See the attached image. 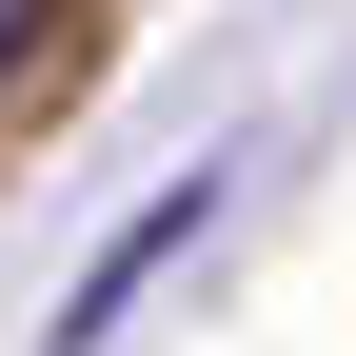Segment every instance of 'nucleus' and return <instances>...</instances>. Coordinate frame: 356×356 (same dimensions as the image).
Here are the masks:
<instances>
[{
	"instance_id": "obj_1",
	"label": "nucleus",
	"mask_w": 356,
	"mask_h": 356,
	"mask_svg": "<svg viewBox=\"0 0 356 356\" xmlns=\"http://www.w3.org/2000/svg\"><path fill=\"white\" fill-rule=\"evenodd\" d=\"M218 198H238V159H198V178H159V198L119 218L99 257H79V297H60V317H40V356H99V337H119V317H139V297L178 277V257L218 238Z\"/></svg>"
},
{
	"instance_id": "obj_2",
	"label": "nucleus",
	"mask_w": 356,
	"mask_h": 356,
	"mask_svg": "<svg viewBox=\"0 0 356 356\" xmlns=\"http://www.w3.org/2000/svg\"><path fill=\"white\" fill-rule=\"evenodd\" d=\"M20 40H40V0H0V60H20Z\"/></svg>"
}]
</instances>
